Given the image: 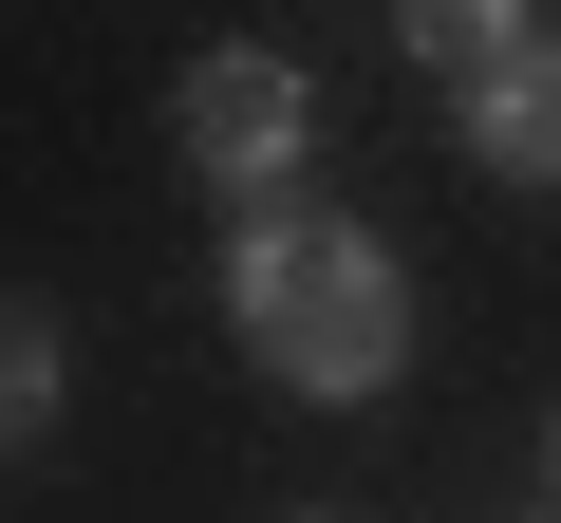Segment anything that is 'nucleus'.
<instances>
[{
    "mask_svg": "<svg viewBox=\"0 0 561 523\" xmlns=\"http://www.w3.org/2000/svg\"><path fill=\"white\" fill-rule=\"evenodd\" d=\"M225 318H243V356L280 374V393H319V411H356V393H393L412 374V262L356 224V206H280V224H225Z\"/></svg>",
    "mask_w": 561,
    "mask_h": 523,
    "instance_id": "obj_1",
    "label": "nucleus"
},
{
    "mask_svg": "<svg viewBox=\"0 0 561 523\" xmlns=\"http://www.w3.org/2000/svg\"><path fill=\"white\" fill-rule=\"evenodd\" d=\"M169 150H187V187H206L225 224H280V206H300V150H319V94H300V57H262V38L187 57V94H169Z\"/></svg>",
    "mask_w": 561,
    "mask_h": 523,
    "instance_id": "obj_2",
    "label": "nucleus"
},
{
    "mask_svg": "<svg viewBox=\"0 0 561 523\" xmlns=\"http://www.w3.org/2000/svg\"><path fill=\"white\" fill-rule=\"evenodd\" d=\"M468 168H505V187H561V38H524L505 75H468Z\"/></svg>",
    "mask_w": 561,
    "mask_h": 523,
    "instance_id": "obj_3",
    "label": "nucleus"
},
{
    "mask_svg": "<svg viewBox=\"0 0 561 523\" xmlns=\"http://www.w3.org/2000/svg\"><path fill=\"white\" fill-rule=\"evenodd\" d=\"M393 38H412V57H431V75L468 94V75H505V57L542 38V20H524V0H393Z\"/></svg>",
    "mask_w": 561,
    "mask_h": 523,
    "instance_id": "obj_4",
    "label": "nucleus"
},
{
    "mask_svg": "<svg viewBox=\"0 0 561 523\" xmlns=\"http://www.w3.org/2000/svg\"><path fill=\"white\" fill-rule=\"evenodd\" d=\"M57 411H76V356H57V318H38V300H0V449H38Z\"/></svg>",
    "mask_w": 561,
    "mask_h": 523,
    "instance_id": "obj_5",
    "label": "nucleus"
},
{
    "mask_svg": "<svg viewBox=\"0 0 561 523\" xmlns=\"http://www.w3.org/2000/svg\"><path fill=\"white\" fill-rule=\"evenodd\" d=\"M542 467H561V430H542ZM542 504H561V486H542Z\"/></svg>",
    "mask_w": 561,
    "mask_h": 523,
    "instance_id": "obj_6",
    "label": "nucleus"
},
{
    "mask_svg": "<svg viewBox=\"0 0 561 523\" xmlns=\"http://www.w3.org/2000/svg\"><path fill=\"white\" fill-rule=\"evenodd\" d=\"M524 523H561V504H524Z\"/></svg>",
    "mask_w": 561,
    "mask_h": 523,
    "instance_id": "obj_7",
    "label": "nucleus"
}]
</instances>
